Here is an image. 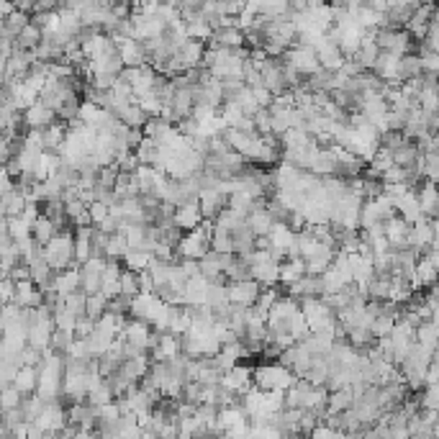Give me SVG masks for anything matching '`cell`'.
Wrapping results in <instances>:
<instances>
[{"mask_svg": "<svg viewBox=\"0 0 439 439\" xmlns=\"http://www.w3.org/2000/svg\"><path fill=\"white\" fill-rule=\"evenodd\" d=\"M42 257L47 260V265H49V270L54 275L70 267H78V265H75V239H72V229H64V231L52 236L49 244L42 247Z\"/></svg>", "mask_w": 439, "mask_h": 439, "instance_id": "cell-1", "label": "cell"}, {"mask_svg": "<svg viewBox=\"0 0 439 439\" xmlns=\"http://www.w3.org/2000/svg\"><path fill=\"white\" fill-rule=\"evenodd\" d=\"M296 383V375L277 362H263L252 368V385L265 393H285Z\"/></svg>", "mask_w": 439, "mask_h": 439, "instance_id": "cell-2", "label": "cell"}, {"mask_svg": "<svg viewBox=\"0 0 439 439\" xmlns=\"http://www.w3.org/2000/svg\"><path fill=\"white\" fill-rule=\"evenodd\" d=\"M211 231H213V224L211 221H203L198 229H193V231L180 236V241H177L175 247L177 260H196V263H200L211 252Z\"/></svg>", "mask_w": 439, "mask_h": 439, "instance_id": "cell-3", "label": "cell"}, {"mask_svg": "<svg viewBox=\"0 0 439 439\" xmlns=\"http://www.w3.org/2000/svg\"><path fill=\"white\" fill-rule=\"evenodd\" d=\"M298 311L303 316L306 326L311 334H321V332H332L337 326V316H334L332 308H326L321 303V298H301L298 301Z\"/></svg>", "mask_w": 439, "mask_h": 439, "instance_id": "cell-4", "label": "cell"}, {"mask_svg": "<svg viewBox=\"0 0 439 439\" xmlns=\"http://www.w3.org/2000/svg\"><path fill=\"white\" fill-rule=\"evenodd\" d=\"M280 62H283L285 67H291L298 78H303V80L311 78V75H316V72L321 70L319 59H316V52H313L311 47H301V44H296V47H291V49L285 52L283 57H280Z\"/></svg>", "mask_w": 439, "mask_h": 439, "instance_id": "cell-5", "label": "cell"}, {"mask_svg": "<svg viewBox=\"0 0 439 439\" xmlns=\"http://www.w3.org/2000/svg\"><path fill=\"white\" fill-rule=\"evenodd\" d=\"M260 285L255 280H229L227 283V298L229 306H236V308H252L257 303V296H260Z\"/></svg>", "mask_w": 439, "mask_h": 439, "instance_id": "cell-6", "label": "cell"}, {"mask_svg": "<svg viewBox=\"0 0 439 439\" xmlns=\"http://www.w3.org/2000/svg\"><path fill=\"white\" fill-rule=\"evenodd\" d=\"M162 301L157 298V293H139L136 298H131V306H128V319H139L144 324L152 326V321L160 316L162 311Z\"/></svg>", "mask_w": 439, "mask_h": 439, "instance_id": "cell-7", "label": "cell"}, {"mask_svg": "<svg viewBox=\"0 0 439 439\" xmlns=\"http://www.w3.org/2000/svg\"><path fill=\"white\" fill-rule=\"evenodd\" d=\"M34 424L47 434H59L67 426V406L62 401H52V404L44 406V411L39 414Z\"/></svg>", "mask_w": 439, "mask_h": 439, "instance_id": "cell-8", "label": "cell"}, {"mask_svg": "<svg viewBox=\"0 0 439 439\" xmlns=\"http://www.w3.org/2000/svg\"><path fill=\"white\" fill-rule=\"evenodd\" d=\"M219 385L224 390H229V393H234V396H244L247 390H252L255 385H252V368L249 365H236V368L227 370L224 375H221Z\"/></svg>", "mask_w": 439, "mask_h": 439, "instance_id": "cell-9", "label": "cell"}, {"mask_svg": "<svg viewBox=\"0 0 439 439\" xmlns=\"http://www.w3.org/2000/svg\"><path fill=\"white\" fill-rule=\"evenodd\" d=\"M21 121H23V128H26V131H47V128L57 121V116H54L52 108L44 106L42 100H36V103H31V106L21 114Z\"/></svg>", "mask_w": 439, "mask_h": 439, "instance_id": "cell-10", "label": "cell"}, {"mask_svg": "<svg viewBox=\"0 0 439 439\" xmlns=\"http://www.w3.org/2000/svg\"><path fill=\"white\" fill-rule=\"evenodd\" d=\"M244 227L252 231V236H267L275 227V219H272V213L267 211V200H257L255 208L247 213V219H244Z\"/></svg>", "mask_w": 439, "mask_h": 439, "instance_id": "cell-11", "label": "cell"}, {"mask_svg": "<svg viewBox=\"0 0 439 439\" xmlns=\"http://www.w3.org/2000/svg\"><path fill=\"white\" fill-rule=\"evenodd\" d=\"M172 224H175V229H180L183 234H188V231H193V229H198L200 224H203V216H200L198 200H188V203L175 205V213H172Z\"/></svg>", "mask_w": 439, "mask_h": 439, "instance_id": "cell-12", "label": "cell"}, {"mask_svg": "<svg viewBox=\"0 0 439 439\" xmlns=\"http://www.w3.org/2000/svg\"><path fill=\"white\" fill-rule=\"evenodd\" d=\"M198 208L203 221H213L224 208H227V196L216 188H200L198 193Z\"/></svg>", "mask_w": 439, "mask_h": 439, "instance_id": "cell-13", "label": "cell"}, {"mask_svg": "<svg viewBox=\"0 0 439 439\" xmlns=\"http://www.w3.org/2000/svg\"><path fill=\"white\" fill-rule=\"evenodd\" d=\"M416 203L419 211L426 221H437V211H439V196H437V183H421L416 188Z\"/></svg>", "mask_w": 439, "mask_h": 439, "instance_id": "cell-14", "label": "cell"}, {"mask_svg": "<svg viewBox=\"0 0 439 439\" xmlns=\"http://www.w3.org/2000/svg\"><path fill=\"white\" fill-rule=\"evenodd\" d=\"M116 52H119L124 67H149V57H147V52H144L142 42L126 39V42H121L119 47H116Z\"/></svg>", "mask_w": 439, "mask_h": 439, "instance_id": "cell-15", "label": "cell"}, {"mask_svg": "<svg viewBox=\"0 0 439 439\" xmlns=\"http://www.w3.org/2000/svg\"><path fill=\"white\" fill-rule=\"evenodd\" d=\"M13 303L18 308H39V306H44V293L31 280L13 283Z\"/></svg>", "mask_w": 439, "mask_h": 439, "instance_id": "cell-16", "label": "cell"}, {"mask_svg": "<svg viewBox=\"0 0 439 439\" xmlns=\"http://www.w3.org/2000/svg\"><path fill=\"white\" fill-rule=\"evenodd\" d=\"M316 59H319V67L326 72H339V67L344 64V57H342V52L337 44L326 42V39H321L319 44H316Z\"/></svg>", "mask_w": 439, "mask_h": 439, "instance_id": "cell-17", "label": "cell"}, {"mask_svg": "<svg viewBox=\"0 0 439 439\" xmlns=\"http://www.w3.org/2000/svg\"><path fill=\"white\" fill-rule=\"evenodd\" d=\"M36 383H39V368H29V365H23V368L16 370L13 375V385L18 393H21L23 398H29L36 393Z\"/></svg>", "mask_w": 439, "mask_h": 439, "instance_id": "cell-18", "label": "cell"}, {"mask_svg": "<svg viewBox=\"0 0 439 439\" xmlns=\"http://www.w3.org/2000/svg\"><path fill=\"white\" fill-rule=\"evenodd\" d=\"M352 404H354L352 385H349V388H339V390H329V398H326V414H329V416H339V414L352 409Z\"/></svg>", "mask_w": 439, "mask_h": 439, "instance_id": "cell-19", "label": "cell"}, {"mask_svg": "<svg viewBox=\"0 0 439 439\" xmlns=\"http://www.w3.org/2000/svg\"><path fill=\"white\" fill-rule=\"evenodd\" d=\"M203 54H205V44L203 42H193V39H188V42H185L183 47L177 49V57H180V62H183L185 72L200 67V62H203Z\"/></svg>", "mask_w": 439, "mask_h": 439, "instance_id": "cell-20", "label": "cell"}, {"mask_svg": "<svg viewBox=\"0 0 439 439\" xmlns=\"http://www.w3.org/2000/svg\"><path fill=\"white\" fill-rule=\"evenodd\" d=\"M90 234H92V227L72 229V239H75V265H78V267H83V265L92 257Z\"/></svg>", "mask_w": 439, "mask_h": 439, "instance_id": "cell-21", "label": "cell"}, {"mask_svg": "<svg viewBox=\"0 0 439 439\" xmlns=\"http://www.w3.org/2000/svg\"><path fill=\"white\" fill-rule=\"evenodd\" d=\"M303 275H306V263L301 257H296V260H283V263H280V272H277V285L288 288V285H293L298 277H303Z\"/></svg>", "mask_w": 439, "mask_h": 439, "instance_id": "cell-22", "label": "cell"}, {"mask_svg": "<svg viewBox=\"0 0 439 439\" xmlns=\"http://www.w3.org/2000/svg\"><path fill=\"white\" fill-rule=\"evenodd\" d=\"M437 337H439L437 321H421L416 326V332H414V342H416L419 347L429 349V352H437Z\"/></svg>", "mask_w": 439, "mask_h": 439, "instance_id": "cell-23", "label": "cell"}, {"mask_svg": "<svg viewBox=\"0 0 439 439\" xmlns=\"http://www.w3.org/2000/svg\"><path fill=\"white\" fill-rule=\"evenodd\" d=\"M42 136H44V152H54V155H59V149H62L64 139H67V124L54 121L47 131H42Z\"/></svg>", "mask_w": 439, "mask_h": 439, "instance_id": "cell-24", "label": "cell"}, {"mask_svg": "<svg viewBox=\"0 0 439 439\" xmlns=\"http://www.w3.org/2000/svg\"><path fill=\"white\" fill-rule=\"evenodd\" d=\"M419 157H421V152H419V147L414 142H404L401 147L396 149V152H390L393 167H404V170L414 167V164L419 162Z\"/></svg>", "mask_w": 439, "mask_h": 439, "instance_id": "cell-25", "label": "cell"}, {"mask_svg": "<svg viewBox=\"0 0 439 439\" xmlns=\"http://www.w3.org/2000/svg\"><path fill=\"white\" fill-rule=\"evenodd\" d=\"M54 234H59V231L54 229V224H52L49 219H44V216H39V219H36V224L31 227V239H34L36 247H47V244H49V239Z\"/></svg>", "mask_w": 439, "mask_h": 439, "instance_id": "cell-26", "label": "cell"}, {"mask_svg": "<svg viewBox=\"0 0 439 439\" xmlns=\"http://www.w3.org/2000/svg\"><path fill=\"white\" fill-rule=\"evenodd\" d=\"M134 157L139 160V164H144V167H155L157 160H160V144L152 142V139H142L139 147L134 149Z\"/></svg>", "mask_w": 439, "mask_h": 439, "instance_id": "cell-27", "label": "cell"}, {"mask_svg": "<svg viewBox=\"0 0 439 439\" xmlns=\"http://www.w3.org/2000/svg\"><path fill=\"white\" fill-rule=\"evenodd\" d=\"M116 119L126 128H142L147 124V116L142 114V108L136 106V103H128L126 108H121L119 114H116Z\"/></svg>", "mask_w": 439, "mask_h": 439, "instance_id": "cell-28", "label": "cell"}, {"mask_svg": "<svg viewBox=\"0 0 439 439\" xmlns=\"http://www.w3.org/2000/svg\"><path fill=\"white\" fill-rule=\"evenodd\" d=\"M126 252H128L126 236L121 234V231H116V234L108 236V244H106V260L108 263H121Z\"/></svg>", "mask_w": 439, "mask_h": 439, "instance_id": "cell-29", "label": "cell"}, {"mask_svg": "<svg viewBox=\"0 0 439 439\" xmlns=\"http://www.w3.org/2000/svg\"><path fill=\"white\" fill-rule=\"evenodd\" d=\"M155 257L149 255V252H126L124 255V260H121V267L128 270V272H144V270L149 267V263H152Z\"/></svg>", "mask_w": 439, "mask_h": 439, "instance_id": "cell-30", "label": "cell"}, {"mask_svg": "<svg viewBox=\"0 0 439 439\" xmlns=\"http://www.w3.org/2000/svg\"><path fill=\"white\" fill-rule=\"evenodd\" d=\"M255 203L257 200L249 196V193H244V191H236V193H231L227 198V208L229 211H234V213H239V216H247L252 208H255Z\"/></svg>", "mask_w": 439, "mask_h": 439, "instance_id": "cell-31", "label": "cell"}, {"mask_svg": "<svg viewBox=\"0 0 439 439\" xmlns=\"http://www.w3.org/2000/svg\"><path fill=\"white\" fill-rule=\"evenodd\" d=\"M211 252L213 255H234V244H231V234L213 229L211 231Z\"/></svg>", "mask_w": 439, "mask_h": 439, "instance_id": "cell-32", "label": "cell"}, {"mask_svg": "<svg viewBox=\"0 0 439 439\" xmlns=\"http://www.w3.org/2000/svg\"><path fill=\"white\" fill-rule=\"evenodd\" d=\"M44 401L39 396H29V398H23V404H21V414H23V424H34L36 419H39V414L44 411Z\"/></svg>", "mask_w": 439, "mask_h": 439, "instance_id": "cell-33", "label": "cell"}, {"mask_svg": "<svg viewBox=\"0 0 439 439\" xmlns=\"http://www.w3.org/2000/svg\"><path fill=\"white\" fill-rule=\"evenodd\" d=\"M85 301H88V296L83 291H75V293H70V296H64L62 298V308L64 311H70L72 316H85Z\"/></svg>", "mask_w": 439, "mask_h": 439, "instance_id": "cell-34", "label": "cell"}, {"mask_svg": "<svg viewBox=\"0 0 439 439\" xmlns=\"http://www.w3.org/2000/svg\"><path fill=\"white\" fill-rule=\"evenodd\" d=\"M80 291L85 293V296H95V293H100V272L80 267Z\"/></svg>", "mask_w": 439, "mask_h": 439, "instance_id": "cell-35", "label": "cell"}, {"mask_svg": "<svg viewBox=\"0 0 439 439\" xmlns=\"http://www.w3.org/2000/svg\"><path fill=\"white\" fill-rule=\"evenodd\" d=\"M119 293L124 298H136V296H139V280H136V272H128V270H124V272H121Z\"/></svg>", "mask_w": 439, "mask_h": 439, "instance_id": "cell-36", "label": "cell"}, {"mask_svg": "<svg viewBox=\"0 0 439 439\" xmlns=\"http://www.w3.org/2000/svg\"><path fill=\"white\" fill-rule=\"evenodd\" d=\"M106 311H108V301L100 296V293H95V296H88V301H85V316H88V319L98 321Z\"/></svg>", "mask_w": 439, "mask_h": 439, "instance_id": "cell-37", "label": "cell"}, {"mask_svg": "<svg viewBox=\"0 0 439 439\" xmlns=\"http://www.w3.org/2000/svg\"><path fill=\"white\" fill-rule=\"evenodd\" d=\"M257 13L265 16V18H280V16L291 13V3H285V0H275V3H260Z\"/></svg>", "mask_w": 439, "mask_h": 439, "instance_id": "cell-38", "label": "cell"}, {"mask_svg": "<svg viewBox=\"0 0 439 439\" xmlns=\"http://www.w3.org/2000/svg\"><path fill=\"white\" fill-rule=\"evenodd\" d=\"M21 404H23V396L13 388V385H8L6 390H0V414H3V411L21 409Z\"/></svg>", "mask_w": 439, "mask_h": 439, "instance_id": "cell-39", "label": "cell"}, {"mask_svg": "<svg viewBox=\"0 0 439 439\" xmlns=\"http://www.w3.org/2000/svg\"><path fill=\"white\" fill-rule=\"evenodd\" d=\"M283 434L277 432L272 424H249L247 439H280Z\"/></svg>", "mask_w": 439, "mask_h": 439, "instance_id": "cell-40", "label": "cell"}, {"mask_svg": "<svg viewBox=\"0 0 439 439\" xmlns=\"http://www.w3.org/2000/svg\"><path fill=\"white\" fill-rule=\"evenodd\" d=\"M92 332H95V321H92V319H88V316H80V319L75 321V339H88Z\"/></svg>", "mask_w": 439, "mask_h": 439, "instance_id": "cell-41", "label": "cell"}, {"mask_svg": "<svg viewBox=\"0 0 439 439\" xmlns=\"http://www.w3.org/2000/svg\"><path fill=\"white\" fill-rule=\"evenodd\" d=\"M308 439H344V432H337V429H329V426L319 424L308 434Z\"/></svg>", "mask_w": 439, "mask_h": 439, "instance_id": "cell-42", "label": "cell"}, {"mask_svg": "<svg viewBox=\"0 0 439 439\" xmlns=\"http://www.w3.org/2000/svg\"><path fill=\"white\" fill-rule=\"evenodd\" d=\"M8 280H13V283H23V280H31L29 267H26L23 263H18L13 270H11V272H8Z\"/></svg>", "mask_w": 439, "mask_h": 439, "instance_id": "cell-43", "label": "cell"}, {"mask_svg": "<svg viewBox=\"0 0 439 439\" xmlns=\"http://www.w3.org/2000/svg\"><path fill=\"white\" fill-rule=\"evenodd\" d=\"M252 98H255L257 108H270V103H272V95H270V90H265V88L252 90Z\"/></svg>", "mask_w": 439, "mask_h": 439, "instance_id": "cell-44", "label": "cell"}, {"mask_svg": "<svg viewBox=\"0 0 439 439\" xmlns=\"http://www.w3.org/2000/svg\"><path fill=\"white\" fill-rule=\"evenodd\" d=\"M437 378H439V362L434 360L424 373V385H437Z\"/></svg>", "mask_w": 439, "mask_h": 439, "instance_id": "cell-45", "label": "cell"}, {"mask_svg": "<svg viewBox=\"0 0 439 439\" xmlns=\"http://www.w3.org/2000/svg\"><path fill=\"white\" fill-rule=\"evenodd\" d=\"M72 439H100V434H95V432H75V437Z\"/></svg>", "mask_w": 439, "mask_h": 439, "instance_id": "cell-46", "label": "cell"}, {"mask_svg": "<svg viewBox=\"0 0 439 439\" xmlns=\"http://www.w3.org/2000/svg\"><path fill=\"white\" fill-rule=\"evenodd\" d=\"M3 180H8V172H6V167L0 164V183H3Z\"/></svg>", "mask_w": 439, "mask_h": 439, "instance_id": "cell-47", "label": "cell"}, {"mask_svg": "<svg viewBox=\"0 0 439 439\" xmlns=\"http://www.w3.org/2000/svg\"><path fill=\"white\" fill-rule=\"evenodd\" d=\"M434 439H437V437H434Z\"/></svg>", "mask_w": 439, "mask_h": 439, "instance_id": "cell-48", "label": "cell"}]
</instances>
